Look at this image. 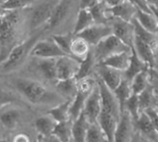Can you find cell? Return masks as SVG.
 I'll return each mask as SVG.
<instances>
[{
  "mask_svg": "<svg viewBox=\"0 0 158 142\" xmlns=\"http://www.w3.org/2000/svg\"><path fill=\"white\" fill-rule=\"evenodd\" d=\"M134 133L133 122L130 115L126 111H123L115 129L113 142H131Z\"/></svg>",
  "mask_w": 158,
  "mask_h": 142,
  "instance_id": "5bb4252c",
  "label": "cell"
},
{
  "mask_svg": "<svg viewBox=\"0 0 158 142\" xmlns=\"http://www.w3.org/2000/svg\"><path fill=\"white\" fill-rule=\"evenodd\" d=\"M144 1L150 7L152 13L157 16V0H144Z\"/></svg>",
  "mask_w": 158,
  "mask_h": 142,
  "instance_id": "f6af8a7d",
  "label": "cell"
},
{
  "mask_svg": "<svg viewBox=\"0 0 158 142\" xmlns=\"http://www.w3.org/2000/svg\"><path fill=\"white\" fill-rule=\"evenodd\" d=\"M94 73L96 74L97 79H100L112 91L119 85L123 79V72L99 63L95 66Z\"/></svg>",
  "mask_w": 158,
  "mask_h": 142,
  "instance_id": "7c38bea8",
  "label": "cell"
},
{
  "mask_svg": "<svg viewBox=\"0 0 158 142\" xmlns=\"http://www.w3.org/2000/svg\"><path fill=\"white\" fill-rule=\"evenodd\" d=\"M0 139H2V138H1V137H0Z\"/></svg>",
  "mask_w": 158,
  "mask_h": 142,
  "instance_id": "db71d44e",
  "label": "cell"
},
{
  "mask_svg": "<svg viewBox=\"0 0 158 142\" xmlns=\"http://www.w3.org/2000/svg\"><path fill=\"white\" fill-rule=\"evenodd\" d=\"M20 10L3 11L0 15V63H2L10 51L20 42Z\"/></svg>",
  "mask_w": 158,
  "mask_h": 142,
  "instance_id": "3957f363",
  "label": "cell"
},
{
  "mask_svg": "<svg viewBox=\"0 0 158 142\" xmlns=\"http://www.w3.org/2000/svg\"><path fill=\"white\" fill-rule=\"evenodd\" d=\"M73 37L74 35L72 34V32H68V33H56L53 34L51 38L67 55L71 56L69 53V46Z\"/></svg>",
  "mask_w": 158,
  "mask_h": 142,
  "instance_id": "74e56055",
  "label": "cell"
},
{
  "mask_svg": "<svg viewBox=\"0 0 158 142\" xmlns=\"http://www.w3.org/2000/svg\"><path fill=\"white\" fill-rule=\"evenodd\" d=\"M131 48L123 43L119 39H118L113 34L107 36L96 45L92 47V52L94 56L96 63H100L104 59L123 52L131 51Z\"/></svg>",
  "mask_w": 158,
  "mask_h": 142,
  "instance_id": "8992f818",
  "label": "cell"
},
{
  "mask_svg": "<svg viewBox=\"0 0 158 142\" xmlns=\"http://www.w3.org/2000/svg\"><path fill=\"white\" fill-rule=\"evenodd\" d=\"M136 11L137 7L128 0L113 7H108V13L111 18H118L128 22H131V20L134 18Z\"/></svg>",
  "mask_w": 158,
  "mask_h": 142,
  "instance_id": "e0dca14e",
  "label": "cell"
},
{
  "mask_svg": "<svg viewBox=\"0 0 158 142\" xmlns=\"http://www.w3.org/2000/svg\"><path fill=\"white\" fill-rule=\"evenodd\" d=\"M56 92L66 100L71 101L77 93V80L75 78L58 80L55 83Z\"/></svg>",
  "mask_w": 158,
  "mask_h": 142,
  "instance_id": "603a6c76",
  "label": "cell"
},
{
  "mask_svg": "<svg viewBox=\"0 0 158 142\" xmlns=\"http://www.w3.org/2000/svg\"><path fill=\"white\" fill-rule=\"evenodd\" d=\"M38 0L32 5V9L28 12L27 26L31 31H37L39 29L43 30L58 0H44L41 3Z\"/></svg>",
  "mask_w": 158,
  "mask_h": 142,
  "instance_id": "5b68a950",
  "label": "cell"
},
{
  "mask_svg": "<svg viewBox=\"0 0 158 142\" xmlns=\"http://www.w3.org/2000/svg\"><path fill=\"white\" fill-rule=\"evenodd\" d=\"M21 114L19 109L10 108L0 114V123L7 129H15L19 124Z\"/></svg>",
  "mask_w": 158,
  "mask_h": 142,
  "instance_id": "f546056e",
  "label": "cell"
},
{
  "mask_svg": "<svg viewBox=\"0 0 158 142\" xmlns=\"http://www.w3.org/2000/svg\"><path fill=\"white\" fill-rule=\"evenodd\" d=\"M43 30H37L26 40L17 44L8 54L6 58L0 63V74H7L21 67L29 57L33 44L41 38Z\"/></svg>",
  "mask_w": 158,
  "mask_h": 142,
  "instance_id": "277c9868",
  "label": "cell"
},
{
  "mask_svg": "<svg viewBox=\"0 0 158 142\" xmlns=\"http://www.w3.org/2000/svg\"><path fill=\"white\" fill-rule=\"evenodd\" d=\"M95 24H108L111 17L108 13V7L101 1L89 9Z\"/></svg>",
  "mask_w": 158,
  "mask_h": 142,
  "instance_id": "d6a6232c",
  "label": "cell"
},
{
  "mask_svg": "<svg viewBox=\"0 0 158 142\" xmlns=\"http://www.w3.org/2000/svg\"><path fill=\"white\" fill-rule=\"evenodd\" d=\"M130 1L131 4H133L137 8L143 10V11H145V12H149V13H152L150 7L148 6V5L146 4V2L144 0H128ZM153 14V13H152Z\"/></svg>",
  "mask_w": 158,
  "mask_h": 142,
  "instance_id": "b9f144b4",
  "label": "cell"
},
{
  "mask_svg": "<svg viewBox=\"0 0 158 142\" xmlns=\"http://www.w3.org/2000/svg\"><path fill=\"white\" fill-rule=\"evenodd\" d=\"M96 64L97 63L94 59V56L93 55L92 48H91V51L89 52L87 56L80 62V67H79L75 79H81L83 78L93 76V73H94V68H95Z\"/></svg>",
  "mask_w": 158,
  "mask_h": 142,
  "instance_id": "4dcf8cb0",
  "label": "cell"
},
{
  "mask_svg": "<svg viewBox=\"0 0 158 142\" xmlns=\"http://www.w3.org/2000/svg\"><path fill=\"white\" fill-rule=\"evenodd\" d=\"M36 142H48L46 140V139L45 138H44V137H42V136H38V138H37V140Z\"/></svg>",
  "mask_w": 158,
  "mask_h": 142,
  "instance_id": "c3c4849f",
  "label": "cell"
},
{
  "mask_svg": "<svg viewBox=\"0 0 158 142\" xmlns=\"http://www.w3.org/2000/svg\"><path fill=\"white\" fill-rule=\"evenodd\" d=\"M144 142H151V141H148V140H145V141Z\"/></svg>",
  "mask_w": 158,
  "mask_h": 142,
  "instance_id": "816d5d0a",
  "label": "cell"
},
{
  "mask_svg": "<svg viewBox=\"0 0 158 142\" xmlns=\"http://www.w3.org/2000/svg\"><path fill=\"white\" fill-rule=\"evenodd\" d=\"M134 19L145 30H147L150 32L156 33L158 30V21L157 16L143 11L139 8H137V11L134 16Z\"/></svg>",
  "mask_w": 158,
  "mask_h": 142,
  "instance_id": "7402d4cb",
  "label": "cell"
},
{
  "mask_svg": "<svg viewBox=\"0 0 158 142\" xmlns=\"http://www.w3.org/2000/svg\"><path fill=\"white\" fill-rule=\"evenodd\" d=\"M123 111H126L130 115L132 122H134L135 120L138 119V117L141 114L139 103H138V95H136V94L131 95V97L127 100V102L124 104Z\"/></svg>",
  "mask_w": 158,
  "mask_h": 142,
  "instance_id": "f35d334b",
  "label": "cell"
},
{
  "mask_svg": "<svg viewBox=\"0 0 158 142\" xmlns=\"http://www.w3.org/2000/svg\"><path fill=\"white\" fill-rule=\"evenodd\" d=\"M70 103H71V101L66 100L65 102H62V103H58L57 105H56L55 107L51 108L47 112V114L49 116H51L57 123L58 122H63V121L69 120L70 119V117H69V106H70Z\"/></svg>",
  "mask_w": 158,
  "mask_h": 142,
  "instance_id": "836d02e7",
  "label": "cell"
},
{
  "mask_svg": "<svg viewBox=\"0 0 158 142\" xmlns=\"http://www.w3.org/2000/svg\"><path fill=\"white\" fill-rule=\"evenodd\" d=\"M72 123L73 121L70 119L63 122H58L56 125L51 137L59 142H70Z\"/></svg>",
  "mask_w": 158,
  "mask_h": 142,
  "instance_id": "f1b7e54d",
  "label": "cell"
},
{
  "mask_svg": "<svg viewBox=\"0 0 158 142\" xmlns=\"http://www.w3.org/2000/svg\"><path fill=\"white\" fill-rule=\"evenodd\" d=\"M71 141H72V140H71ZM71 141H70V142H71ZM48 142H59V141H57L56 140H55L54 138H52L51 140H49V141H48Z\"/></svg>",
  "mask_w": 158,
  "mask_h": 142,
  "instance_id": "681fc988",
  "label": "cell"
},
{
  "mask_svg": "<svg viewBox=\"0 0 158 142\" xmlns=\"http://www.w3.org/2000/svg\"><path fill=\"white\" fill-rule=\"evenodd\" d=\"M79 60L71 56H61L56 60V81L73 79L76 77L79 67Z\"/></svg>",
  "mask_w": 158,
  "mask_h": 142,
  "instance_id": "9c48e42d",
  "label": "cell"
},
{
  "mask_svg": "<svg viewBox=\"0 0 158 142\" xmlns=\"http://www.w3.org/2000/svg\"><path fill=\"white\" fill-rule=\"evenodd\" d=\"M57 122L48 114L38 117L34 122V127L38 134L45 139L51 137V134Z\"/></svg>",
  "mask_w": 158,
  "mask_h": 142,
  "instance_id": "cb8c5ba5",
  "label": "cell"
},
{
  "mask_svg": "<svg viewBox=\"0 0 158 142\" xmlns=\"http://www.w3.org/2000/svg\"><path fill=\"white\" fill-rule=\"evenodd\" d=\"M131 23L134 29V37L138 38L139 40L147 43L154 49L157 50V34L150 32L147 30L143 29L134 18L131 20Z\"/></svg>",
  "mask_w": 158,
  "mask_h": 142,
  "instance_id": "83f0119b",
  "label": "cell"
},
{
  "mask_svg": "<svg viewBox=\"0 0 158 142\" xmlns=\"http://www.w3.org/2000/svg\"><path fill=\"white\" fill-rule=\"evenodd\" d=\"M146 69H148V67L146 66V64L139 58V56L137 55L135 51L131 48V60H130L127 69L123 72V78L131 82V79L137 74H139L142 71H144Z\"/></svg>",
  "mask_w": 158,
  "mask_h": 142,
  "instance_id": "ffe728a7",
  "label": "cell"
},
{
  "mask_svg": "<svg viewBox=\"0 0 158 142\" xmlns=\"http://www.w3.org/2000/svg\"><path fill=\"white\" fill-rule=\"evenodd\" d=\"M112 92H113L114 96L116 97V99H117V101L118 103L120 113H122L125 103L127 102V100L132 94L131 88V82L123 78L121 82L119 83V85Z\"/></svg>",
  "mask_w": 158,
  "mask_h": 142,
  "instance_id": "1f68e13d",
  "label": "cell"
},
{
  "mask_svg": "<svg viewBox=\"0 0 158 142\" xmlns=\"http://www.w3.org/2000/svg\"><path fill=\"white\" fill-rule=\"evenodd\" d=\"M19 101V98L12 91L0 88V108Z\"/></svg>",
  "mask_w": 158,
  "mask_h": 142,
  "instance_id": "ab89813d",
  "label": "cell"
},
{
  "mask_svg": "<svg viewBox=\"0 0 158 142\" xmlns=\"http://www.w3.org/2000/svg\"><path fill=\"white\" fill-rule=\"evenodd\" d=\"M101 110V98H100V91L98 85L96 83V86L93 90V91L90 93V95L87 97L84 107H83V115L89 124L97 123V119L100 114Z\"/></svg>",
  "mask_w": 158,
  "mask_h": 142,
  "instance_id": "4fadbf2b",
  "label": "cell"
},
{
  "mask_svg": "<svg viewBox=\"0 0 158 142\" xmlns=\"http://www.w3.org/2000/svg\"><path fill=\"white\" fill-rule=\"evenodd\" d=\"M11 84L21 96L34 105H57L63 101L57 92L33 79L16 77L11 79Z\"/></svg>",
  "mask_w": 158,
  "mask_h": 142,
  "instance_id": "6da1fadb",
  "label": "cell"
},
{
  "mask_svg": "<svg viewBox=\"0 0 158 142\" xmlns=\"http://www.w3.org/2000/svg\"><path fill=\"white\" fill-rule=\"evenodd\" d=\"M139 58L143 61L148 68L156 69V51L147 43H143V41L139 40L138 38L134 37L133 45L131 47Z\"/></svg>",
  "mask_w": 158,
  "mask_h": 142,
  "instance_id": "2e32d148",
  "label": "cell"
},
{
  "mask_svg": "<svg viewBox=\"0 0 158 142\" xmlns=\"http://www.w3.org/2000/svg\"><path fill=\"white\" fill-rule=\"evenodd\" d=\"M2 1H3V2H4V1H5V0H2Z\"/></svg>",
  "mask_w": 158,
  "mask_h": 142,
  "instance_id": "f5cc1de1",
  "label": "cell"
},
{
  "mask_svg": "<svg viewBox=\"0 0 158 142\" xmlns=\"http://www.w3.org/2000/svg\"><path fill=\"white\" fill-rule=\"evenodd\" d=\"M12 142H31V140L27 134L19 133L12 139Z\"/></svg>",
  "mask_w": 158,
  "mask_h": 142,
  "instance_id": "ee69618b",
  "label": "cell"
},
{
  "mask_svg": "<svg viewBox=\"0 0 158 142\" xmlns=\"http://www.w3.org/2000/svg\"><path fill=\"white\" fill-rule=\"evenodd\" d=\"M73 9V0H58L44 28L47 30L57 29L69 18Z\"/></svg>",
  "mask_w": 158,
  "mask_h": 142,
  "instance_id": "ba28073f",
  "label": "cell"
},
{
  "mask_svg": "<svg viewBox=\"0 0 158 142\" xmlns=\"http://www.w3.org/2000/svg\"><path fill=\"white\" fill-rule=\"evenodd\" d=\"M131 50L128 51V52H123V53L113 55L104 59L99 64H102L104 66H106V67H112L114 69H117L118 71L124 72L129 66V63L131 60Z\"/></svg>",
  "mask_w": 158,
  "mask_h": 142,
  "instance_id": "ac0fdd59",
  "label": "cell"
},
{
  "mask_svg": "<svg viewBox=\"0 0 158 142\" xmlns=\"http://www.w3.org/2000/svg\"><path fill=\"white\" fill-rule=\"evenodd\" d=\"M109 23L112 28V34L131 48L134 40V29L132 23L115 18H111Z\"/></svg>",
  "mask_w": 158,
  "mask_h": 142,
  "instance_id": "8fae6325",
  "label": "cell"
},
{
  "mask_svg": "<svg viewBox=\"0 0 158 142\" xmlns=\"http://www.w3.org/2000/svg\"><path fill=\"white\" fill-rule=\"evenodd\" d=\"M96 81L101 98V110L97 123L104 131L107 141L113 142L115 129L121 115L119 105L112 91H110L100 79H96Z\"/></svg>",
  "mask_w": 158,
  "mask_h": 142,
  "instance_id": "7a4b0ae2",
  "label": "cell"
},
{
  "mask_svg": "<svg viewBox=\"0 0 158 142\" xmlns=\"http://www.w3.org/2000/svg\"><path fill=\"white\" fill-rule=\"evenodd\" d=\"M143 138L139 135V134H137V133H134V136H133V138H132V140H131V142H141V140H142Z\"/></svg>",
  "mask_w": 158,
  "mask_h": 142,
  "instance_id": "7dc6e473",
  "label": "cell"
},
{
  "mask_svg": "<svg viewBox=\"0 0 158 142\" xmlns=\"http://www.w3.org/2000/svg\"><path fill=\"white\" fill-rule=\"evenodd\" d=\"M85 142H108L98 123L89 124L86 131Z\"/></svg>",
  "mask_w": 158,
  "mask_h": 142,
  "instance_id": "8d00e7d4",
  "label": "cell"
},
{
  "mask_svg": "<svg viewBox=\"0 0 158 142\" xmlns=\"http://www.w3.org/2000/svg\"><path fill=\"white\" fill-rule=\"evenodd\" d=\"M38 0H5L0 5V9L3 11H17L23 10L31 6Z\"/></svg>",
  "mask_w": 158,
  "mask_h": 142,
  "instance_id": "d590c367",
  "label": "cell"
},
{
  "mask_svg": "<svg viewBox=\"0 0 158 142\" xmlns=\"http://www.w3.org/2000/svg\"><path fill=\"white\" fill-rule=\"evenodd\" d=\"M134 132H137L143 140L151 142H157V128L150 121L147 116L142 112L137 120L133 122Z\"/></svg>",
  "mask_w": 158,
  "mask_h": 142,
  "instance_id": "9a60e30c",
  "label": "cell"
},
{
  "mask_svg": "<svg viewBox=\"0 0 158 142\" xmlns=\"http://www.w3.org/2000/svg\"><path fill=\"white\" fill-rule=\"evenodd\" d=\"M67 55L52 40L40 38L32 46L29 57L32 58H58ZM69 56V55H68Z\"/></svg>",
  "mask_w": 158,
  "mask_h": 142,
  "instance_id": "52a82bcc",
  "label": "cell"
},
{
  "mask_svg": "<svg viewBox=\"0 0 158 142\" xmlns=\"http://www.w3.org/2000/svg\"><path fill=\"white\" fill-rule=\"evenodd\" d=\"M112 34V28L110 23L108 24H94L86 30H82L78 36L85 40L91 47L96 45L99 42Z\"/></svg>",
  "mask_w": 158,
  "mask_h": 142,
  "instance_id": "30bf717a",
  "label": "cell"
},
{
  "mask_svg": "<svg viewBox=\"0 0 158 142\" xmlns=\"http://www.w3.org/2000/svg\"><path fill=\"white\" fill-rule=\"evenodd\" d=\"M100 0H80V6L79 8H84V9H90L92 6L99 3Z\"/></svg>",
  "mask_w": 158,
  "mask_h": 142,
  "instance_id": "7bdbcfd3",
  "label": "cell"
},
{
  "mask_svg": "<svg viewBox=\"0 0 158 142\" xmlns=\"http://www.w3.org/2000/svg\"><path fill=\"white\" fill-rule=\"evenodd\" d=\"M149 75H148V69L142 71L141 73L137 74L131 81V88L132 94H140L143 90L147 88L149 85Z\"/></svg>",
  "mask_w": 158,
  "mask_h": 142,
  "instance_id": "e575fe53",
  "label": "cell"
},
{
  "mask_svg": "<svg viewBox=\"0 0 158 142\" xmlns=\"http://www.w3.org/2000/svg\"><path fill=\"white\" fill-rule=\"evenodd\" d=\"M102 3H104L107 7H113L115 6H118L119 4H121L122 2L126 1V0H100Z\"/></svg>",
  "mask_w": 158,
  "mask_h": 142,
  "instance_id": "bcb514c9",
  "label": "cell"
},
{
  "mask_svg": "<svg viewBox=\"0 0 158 142\" xmlns=\"http://www.w3.org/2000/svg\"><path fill=\"white\" fill-rule=\"evenodd\" d=\"M94 24V18H93L89 9L79 8L78 14L76 16V20H75V23L73 26L72 34L77 35Z\"/></svg>",
  "mask_w": 158,
  "mask_h": 142,
  "instance_id": "4316f807",
  "label": "cell"
},
{
  "mask_svg": "<svg viewBox=\"0 0 158 142\" xmlns=\"http://www.w3.org/2000/svg\"><path fill=\"white\" fill-rule=\"evenodd\" d=\"M138 103L141 113L147 108L156 107L157 95L156 88L149 84L145 90H143L140 94H138Z\"/></svg>",
  "mask_w": 158,
  "mask_h": 142,
  "instance_id": "d4e9b609",
  "label": "cell"
},
{
  "mask_svg": "<svg viewBox=\"0 0 158 142\" xmlns=\"http://www.w3.org/2000/svg\"><path fill=\"white\" fill-rule=\"evenodd\" d=\"M91 48L92 47L85 40H83L78 35H74L70 43L69 53L72 57H74L79 61H81L87 56V55L91 51Z\"/></svg>",
  "mask_w": 158,
  "mask_h": 142,
  "instance_id": "44dd1931",
  "label": "cell"
},
{
  "mask_svg": "<svg viewBox=\"0 0 158 142\" xmlns=\"http://www.w3.org/2000/svg\"><path fill=\"white\" fill-rule=\"evenodd\" d=\"M36 68L41 73V75L50 82L54 84L56 82V58H35Z\"/></svg>",
  "mask_w": 158,
  "mask_h": 142,
  "instance_id": "d6986e66",
  "label": "cell"
},
{
  "mask_svg": "<svg viewBox=\"0 0 158 142\" xmlns=\"http://www.w3.org/2000/svg\"><path fill=\"white\" fill-rule=\"evenodd\" d=\"M0 142H8V140H6V139H0Z\"/></svg>",
  "mask_w": 158,
  "mask_h": 142,
  "instance_id": "f907efd6",
  "label": "cell"
},
{
  "mask_svg": "<svg viewBox=\"0 0 158 142\" xmlns=\"http://www.w3.org/2000/svg\"><path fill=\"white\" fill-rule=\"evenodd\" d=\"M89 123L87 122L83 113L73 121L71 127V140L72 142H85L86 131Z\"/></svg>",
  "mask_w": 158,
  "mask_h": 142,
  "instance_id": "484cf974",
  "label": "cell"
},
{
  "mask_svg": "<svg viewBox=\"0 0 158 142\" xmlns=\"http://www.w3.org/2000/svg\"><path fill=\"white\" fill-rule=\"evenodd\" d=\"M143 112L147 116V117L150 119V121L154 124V126L157 128V108L156 107H151V108L145 109Z\"/></svg>",
  "mask_w": 158,
  "mask_h": 142,
  "instance_id": "60d3db41",
  "label": "cell"
}]
</instances>
